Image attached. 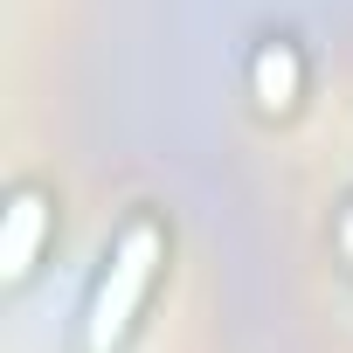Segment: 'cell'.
I'll list each match as a JSON object with an SVG mask.
<instances>
[{
  "mask_svg": "<svg viewBox=\"0 0 353 353\" xmlns=\"http://www.w3.org/2000/svg\"><path fill=\"white\" fill-rule=\"evenodd\" d=\"M49 229H56V208H49L35 188H21V194L8 201V215H0V277H8V284H21V277L35 270Z\"/></svg>",
  "mask_w": 353,
  "mask_h": 353,
  "instance_id": "cell-2",
  "label": "cell"
},
{
  "mask_svg": "<svg viewBox=\"0 0 353 353\" xmlns=\"http://www.w3.org/2000/svg\"><path fill=\"white\" fill-rule=\"evenodd\" d=\"M250 90L263 111H291L298 104V49L291 42H263L256 63H250Z\"/></svg>",
  "mask_w": 353,
  "mask_h": 353,
  "instance_id": "cell-3",
  "label": "cell"
},
{
  "mask_svg": "<svg viewBox=\"0 0 353 353\" xmlns=\"http://www.w3.org/2000/svg\"><path fill=\"white\" fill-rule=\"evenodd\" d=\"M159 263H166L159 222H152V215H132V222L118 229V243L104 250V277H97L90 312H83V346H90V353H111V346L132 332V319H139V305H145Z\"/></svg>",
  "mask_w": 353,
  "mask_h": 353,
  "instance_id": "cell-1",
  "label": "cell"
}]
</instances>
